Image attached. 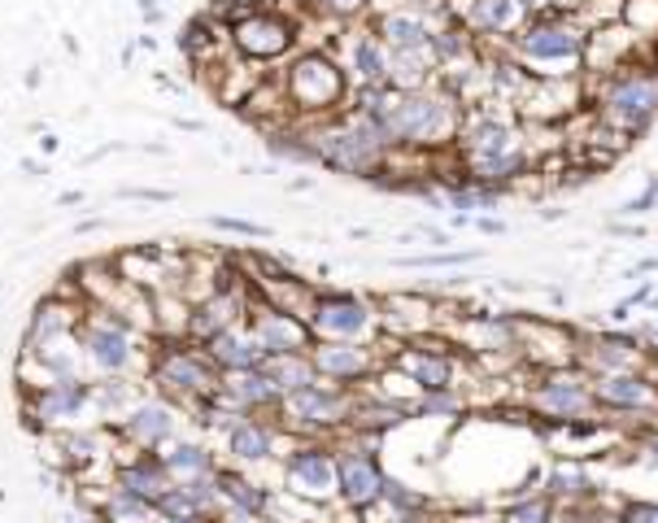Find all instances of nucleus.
Segmentation results:
<instances>
[{"label": "nucleus", "instance_id": "44", "mask_svg": "<svg viewBox=\"0 0 658 523\" xmlns=\"http://www.w3.org/2000/svg\"><path fill=\"white\" fill-rule=\"evenodd\" d=\"M650 271H658V253H655V258H641V262H637L628 275H650Z\"/></svg>", "mask_w": 658, "mask_h": 523}, {"label": "nucleus", "instance_id": "27", "mask_svg": "<svg viewBox=\"0 0 658 523\" xmlns=\"http://www.w3.org/2000/svg\"><path fill=\"white\" fill-rule=\"evenodd\" d=\"M161 462H166L175 484H192V480H206V475H219L222 471L215 449L206 441H179V437L161 449Z\"/></svg>", "mask_w": 658, "mask_h": 523}, {"label": "nucleus", "instance_id": "41", "mask_svg": "<svg viewBox=\"0 0 658 523\" xmlns=\"http://www.w3.org/2000/svg\"><path fill=\"white\" fill-rule=\"evenodd\" d=\"M637 449H641V462L658 471V432L655 428H641V432H637Z\"/></svg>", "mask_w": 658, "mask_h": 523}, {"label": "nucleus", "instance_id": "35", "mask_svg": "<svg viewBox=\"0 0 658 523\" xmlns=\"http://www.w3.org/2000/svg\"><path fill=\"white\" fill-rule=\"evenodd\" d=\"M370 4H375V0H305V9L318 13V18H327L332 27H349V22L366 18Z\"/></svg>", "mask_w": 658, "mask_h": 523}, {"label": "nucleus", "instance_id": "7", "mask_svg": "<svg viewBox=\"0 0 658 523\" xmlns=\"http://www.w3.org/2000/svg\"><path fill=\"white\" fill-rule=\"evenodd\" d=\"M523 410L532 419H545L550 428H567L597 415L593 401V375L585 367H558V372H532L523 393Z\"/></svg>", "mask_w": 658, "mask_h": 523}, {"label": "nucleus", "instance_id": "18", "mask_svg": "<svg viewBox=\"0 0 658 523\" xmlns=\"http://www.w3.org/2000/svg\"><path fill=\"white\" fill-rule=\"evenodd\" d=\"M445 305L428 293H388L379 297V336H393L401 345L440 336L445 332Z\"/></svg>", "mask_w": 658, "mask_h": 523}, {"label": "nucleus", "instance_id": "29", "mask_svg": "<svg viewBox=\"0 0 658 523\" xmlns=\"http://www.w3.org/2000/svg\"><path fill=\"white\" fill-rule=\"evenodd\" d=\"M467 410H471V401H467V393H462V388L419 393V397L410 401V419H424V423H445V428L462 423V419H467Z\"/></svg>", "mask_w": 658, "mask_h": 523}, {"label": "nucleus", "instance_id": "42", "mask_svg": "<svg viewBox=\"0 0 658 523\" xmlns=\"http://www.w3.org/2000/svg\"><path fill=\"white\" fill-rule=\"evenodd\" d=\"M471 227H476L480 236H506V231H511V227L502 223L498 215H476V219H471Z\"/></svg>", "mask_w": 658, "mask_h": 523}, {"label": "nucleus", "instance_id": "30", "mask_svg": "<svg viewBox=\"0 0 658 523\" xmlns=\"http://www.w3.org/2000/svg\"><path fill=\"white\" fill-rule=\"evenodd\" d=\"M101 520L105 523H157V506L140 498V493H132V489H123V484H109L105 489V502H101Z\"/></svg>", "mask_w": 658, "mask_h": 523}, {"label": "nucleus", "instance_id": "16", "mask_svg": "<svg viewBox=\"0 0 658 523\" xmlns=\"http://www.w3.org/2000/svg\"><path fill=\"white\" fill-rule=\"evenodd\" d=\"M314 372L323 384H341V388H366L379 367H388V358L375 349V341H318L310 349Z\"/></svg>", "mask_w": 658, "mask_h": 523}, {"label": "nucleus", "instance_id": "1", "mask_svg": "<svg viewBox=\"0 0 658 523\" xmlns=\"http://www.w3.org/2000/svg\"><path fill=\"white\" fill-rule=\"evenodd\" d=\"M588 35L593 27L581 13H541V18H528V27L506 44V53L532 79L585 75Z\"/></svg>", "mask_w": 658, "mask_h": 523}, {"label": "nucleus", "instance_id": "43", "mask_svg": "<svg viewBox=\"0 0 658 523\" xmlns=\"http://www.w3.org/2000/svg\"><path fill=\"white\" fill-rule=\"evenodd\" d=\"M610 236H619V240H641L646 236V227L641 223H624V219H615V223H606Z\"/></svg>", "mask_w": 658, "mask_h": 523}, {"label": "nucleus", "instance_id": "20", "mask_svg": "<svg viewBox=\"0 0 658 523\" xmlns=\"http://www.w3.org/2000/svg\"><path fill=\"white\" fill-rule=\"evenodd\" d=\"M114 432L123 446L140 449V453H161L179 437V406L166 397H145L114 423Z\"/></svg>", "mask_w": 658, "mask_h": 523}, {"label": "nucleus", "instance_id": "17", "mask_svg": "<svg viewBox=\"0 0 658 523\" xmlns=\"http://www.w3.org/2000/svg\"><path fill=\"white\" fill-rule=\"evenodd\" d=\"M655 354L641 341V332L606 327V332H585L581 345V367L588 375H619V372H650Z\"/></svg>", "mask_w": 658, "mask_h": 523}, {"label": "nucleus", "instance_id": "5", "mask_svg": "<svg viewBox=\"0 0 658 523\" xmlns=\"http://www.w3.org/2000/svg\"><path fill=\"white\" fill-rule=\"evenodd\" d=\"M354 406H358V388H341V384L318 379L305 393H289L275 419L296 441H336V437L349 432Z\"/></svg>", "mask_w": 658, "mask_h": 523}, {"label": "nucleus", "instance_id": "33", "mask_svg": "<svg viewBox=\"0 0 658 523\" xmlns=\"http://www.w3.org/2000/svg\"><path fill=\"white\" fill-rule=\"evenodd\" d=\"M476 258H480L476 249H432V253H406L393 266H401V271H458V266H471Z\"/></svg>", "mask_w": 658, "mask_h": 523}, {"label": "nucleus", "instance_id": "11", "mask_svg": "<svg viewBox=\"0 0 658 523\" xmlns=\"http://www.w3.org/2000/svg\"><path fill=\"white\" fill-rule=\"evenodd\" d=\"M284 462V493L310 506H336V441H293Z\"/></svg>", "mask_w": 658, "mask_h": 523}, {"label": "nucleus", "instance_id": "4", "mask_svg": "<svg viewBox=\"0 0 658 523\" xmlns=\"http://www.w3.org/2000/svg\"><path fill=\"white\" fill-rule=\"evenodd\" d=\"M284 92H289V105H293L296 123L336 118L354 101L349 71L332 53H323V49H305L293 66L284 71Z\"/></svg>", "mask_w": 658, "mask_h": 523}, {"label": "nucleus", "instance_id": "40", "mask_svg": "<svg viewBox=\"0 0 658 523\" xmlns=\"http://www.w3.org/2000/svg\"><path fill=\"white\" fill-rule=\"evenodd\" d=\"M123 201H148V206H166L175 201V192H161V188H118Z\"/></svg>", "mask_w": 658, "mask_h": 523}, {"label": "nucleus", "instance_id": "38", "mask_svg": "<svg viewBox=\"0 0 658 523\" xmlns=\"http://www.w3.org/2000/svg\"><path fill=\"white\" fill-rule=\"evenodd\" d=\"M619 520L624 523H658V502L628 498V502H619Z\"/></svg>", "mask_w": 658, "mask_h": 523}, {"label": "nucleus", "instance_id": "23", "mask_svg": "<svg viewBox=\"0 0 658 523\" xmlns=\"http://www.w3.org/2000/svg\"><path fill=\"white\" fill-rule=\"evenodd\" d=\"M87 406H92V384H83L79 375H53L49 384H35L31 419L40 428H58L74 415H83Z\"/></svg>", "mask_w": 658, "mask_h": 523}, {"label": "nucleus", "instance_id": "25", "mask_svg": "<svg viewBox=\"0 0 658 523\" xmlns=\"http://www.w3.org/2000/svg\"><path fill=\"white\" fill-rule=\"evenodd\" d=\"M541 493H545L554 506H588V502H597V480L588 475L585 462H576V458H554V462L541 471Z\"/></svg>", "mask_w": 658, "mask_h": 523}, {"label": "nucleus", "instance_id": "13", "mask_svg": "<svg viewBox=\"0 0 658 523\" xmlns=\"http://www.w3.org/2000/svg\"><path fill=\"white\" fill-rule=\"evenodd\" d=\"M401 372L415 379L419 393H440V388H462L467 379V354L445 336H424V341H410L401 345V354L393 358Z\"/></svg>", "mask_w": 658, "mask_h": 523}, {"label": "nucleus", "instance_id": "34", "mask_svg": "<svg viewBox=\"0 0 658 523\" xmlns=\"http://www.w3.org/2000/svg\"><path fill=\"white\" fill-rule=\"evenodd\" d=\"M502 523H558V506L545 493H528V498H511L502 506Z\"/></svg>", "mask_w": 658, "mask_h": 523}, {"label": "nucleus", "instance_id": "28", "mask_svg": "<svg viewBox=\"0 0 658 523\" xmlns=\"http://www.w3.org/2000/svg\"><path fill=\"white\" fill-rule=\"evenodd\" d=\"M219 484H222V502H227L231 511H249V515H267V520H271L275 493H271L267 484L249 480V475H244V471H236V467H222Z\"/></svg>", "mask_w": 658, "mask_h": 523}, {"label": "nucleus", "instance_id": "26", "mask_svg": "<svg viewBox=\"0 0 658 523\" xmlns=\"http://www.w3.org/2000/svg\"><path fill=\"white\" fill-rule=\"evenodd\" d=\"M206 354H210V363L219 367V375H240V372H258L262 363H267V354H262V345H258V336L249 332V323H236V327H227L219 332L210 345H201Z\"/></svg>", "mask_w": 658, "mask_h": 523}, {"label": "nucleus", "instance_id": "2", "mask_svg": "<svg viewBox=\"0 0 658 523\" xmlns=\"http://www.w3.org/2000/svg\"><path fill=\"white\" fill-rule=\"evenodd\" d=\"M462 123H467V105L437 79L428 87L401 92V101H397V109L388 118V132H393V145L397 149L440 153L458 145Z\"/></svg>", "mask_w": 658, "mask_h": 523}, {"label": "nucleus", "instance_id": "37", "mask_svg": "<svg viewBox=\"0 0 658 523\" xmlns=\"http://www.w3.org/2000/svg\"><path fill=\"white\" fill-rule=\"evenodd\" d=\"M655 206H658V175L655 179H646V188H641L633 201H624V206H619V219H646Z\"/></svg>", "mask_w": 658, "mask_h": 523}, {"label": "nucleus", "instance_id": "31", "mask_svg": "<svg viewBox=\"0 0 658 523\" xmlns=\"http://www.w3.org/2000/svg\"><path fill=\"white\" fill-rule=\"evenodd\" d=\"M262 372L280 384V393H305L318 384V372H314V358L310 354H280V358H267Z\"/></svg>", "mask_w": 658, "mask_h": 523}, {"label": "nucleus", "instance_id": "8", "mask_svg": "<svg viewBox=\"0 0 658 523\" xmlns=\"http://www.w3.org/2000/svg\"><path fill=\"white\" fill-rule=\"evenodd\" d=\"M384 458H379V441L363 437V432H345L336 441V506H345L354 520L379 506L384 493Z\"/></svg>", "mask_w": 658, "mask_h": 523}, {"label": "nucleus", "instance_id": "6", "mask_svg": "<svg viewBox=\"0 0 658 523\" xmlns=\"http://www.w3.org/2000/svg\"><path fill=\"white\" fill-rule=\"evenodd\" d=\"M148 379H153V388L166 401L192 406V410L201 401H210L222 384V375L210 363V354L201 345H192V341H166V349H157V358H153V375Z\"/></svg>", "mask_w": 658, "mask_h": 523}, {"label": "nucleus", "instance_id": "12", "mask_svg": "<svg viewBox=\"0 0 658 523\" xmlns=\"http://www.w3.org/2000/svg\"><path fill=\"white\" fill-rule=\"evenodd\" d=\"M581 345H585V332H576L563 318L523 314V323H519V354H523V367L528 372L581 367Z\"/></svg>", "mask_w": 658, "mask_h": 523}, {"label": "nucleus", "instance_id": "32", "mask_svg": "<svg viewBox=\"0 0 658 523\" xmlns=\"http://www.w3.org/2000/svg\"><path fill=\"white\" fill-rule=\"evenodd\" d=\"M267 153H271L275 161H293V166H318L314 145H310V136H305V127H301V123H289V127H275V132H267Z\"/></svg>", "mask_w": 658, "mask_h": 523}, {"label": "nucleus", "instance_id": "14", "mask_svg": "<svg viewBox=\"0 0 658 523\" xmlns=\"http://www.w3.org/2000/svg\"><path fill=\"white\" fill-rule=\"evenodd\" d=\"M593 401L602 419H633L637 432L650 428L658 410V384L650 372L593 375Z\"/></svg>", "mask_w": 658, "mask_h": 523}, {"label": "nucleus", "instance_id": "24", "mask_svg": "<svg viewBox=\"0 0 658 523\" xmlns=\"http://www.w3.org/2000/svg\"><path fill=\"white\" fill-rule=\"evenodd\" d=\"M341 66L349 71L354 92L358 87H379V83H388V75H393V53H388V44L370 27H363V31H349L345 35V62Z\"/></svg>", "mask_w": 658, "mask_h": 523}, {"label": "nucleus", "instance_id": "36", "mask_svg": "<svg viewBox=\"0 0 658 523\" xmlns=\"http://www.w3.org/2000/svg\"><path fill=\"white\" fill-rule=\"evenodd\" d=\"M210 227H215V231H227V236H244V240H267V236H271V227L236 219V215H210Z\"/></svg>", "mask_w": 658, "mask_h": 523}, {"label": "nucleus", "instance_id": "39", "mask_svg": "<svg viewBox=\"0 0 658 523\" xmlns=\"http://www.w3.org/2000/svg\"><path fill=\"white\" fill-rule=\"evenodd\" d=\"M532 18H541V13H576L581 9V0H519Z\"/></svg>", "mask_w": 658, "mask_h": 523}, {"label": "nucleus", "instance_id": "46", "mask_svg": "<svg viewBox=\"0 0 658 523\" xmlns=\"http://www.w3.org/2000/svg\"><path fill=\"white\" fill-rule=\"evenodd\" d=\"M157 523H210V520H201V515H188V520H157Z\"/></svg>", "mask_w": 658, "mask_h": 523}, {"label": "nucleus", "instance_id": "45", "mask_svg": "<svg viewBox=\"0 0 658 523\" xmlns=\"http://www.w3.org/2000/svg\"><path fill=\"white\" fill-rule=\"evenodd\" d=\"M445 523H498V520H489L484 511H476V515H467V520H445Z\"/></svg>", "mask_w": 658, "mask_h": 523}, {"label": "nucleus", "instance_id": "22", "mask_svg": "<svg viewBox=\"0 0 658 523\" xmlns=\"http://www.w3.org/2000/svg\"><path fill=\"white\" fill-rule=\"evenodd\" d=\"M249 332L258 336L262 354L267 358H280V354H310L314 349V332L301 314H284V310H271L267 301L253 297V310H249Z\"/></svg>", "mask_w": 658, "mask_h": 523}, {"label": "nucleus", "instance_id": "19", "mask_svg": "<svg viewBox=\"0 0 658 523\" xmlns=\"http://www.w3.org/2000/svg\"><path fill=\"white\" fill-rule=\"evenodd\" d=\"M222 441H227V458H231V467H258V462L284 458L296 437H289V432H284V423H280V419H271V415H244V419L227 423Z\"/></svg>", "mask_w": 658, "mask_h": 523}, {"label": "nucleus", "instance_id": "9", "mask_svg": "<svg viewBox=\"0 0 658 523\" xmlns=\"http://www.w3.org/2000/svg\"><path fill=\"white\" fill-rule=\"evenodd\" d=\"M314 345L318 341H379V301L345 289H318L305 314Z\"/></svg>", "mask_w": 658, "mask_h": 523}, {"label": "nucleus", "instance_id": "47", "mask_svg": "<svg viewBox=\"0 0 658 523\" xmlns=\"http://www.w3.org/2000/svg\"><path fill=\"white\" fill-rule=\"evenodd\" d=\"M136 4H140L145 13H157V0H136Z\"/></svg>", "mask_w": 658, "mask_h": 523}, {"label": "nucleus", "instance_id": "3", "mask_svg": "<svg viewBox=\"0 0 658 523\" xmlns=\"http://www.w3.org/2000/svg\"><path fill=\"white\" fill-rule=\"evenodd\" d=\"M593 114L633 145L658 123V62H628L624 71L585 79Z\"/></svg>", "mask_w": 658, "mask_h": 523}, {"label": "nucleus", "instance_id": "10", "mask_svg": "<svg viewBox=\"0 0 658 523\" xmlns=\"http://www.w3.org/2000/svg\"><path fill=\"white\" fill-rule=\"evenodd\" d=\"M79 349L87 358L92 372H101L105 379L114 375H127L140 363V336L127 318L109 314V310H96L79 323Z\"/></svg>", "mask_w": 658, "mask_h": 523}, {"label": "nucleus", "instance_id": "15", "mask_svg": "<svg viewBox=\"0 0 658 523\" xmlns=\"http://www.w3.org/2000/svg\"><path fill=\"white\" fill-rule=\"evenodd\" d=\"M296 44V27L289 13L280 9H249L236 27H231V49L249 62H280L289 57Z\"/></svg>", "mask_w": 658, "mask_h": 523}, {"label": "nucleus", "instance_id": "21", "mask_svg": "<svg viewBox=\"0 0 658 523\" xmlns=\"http://www.w3.org/2000/svg\"><path fill=\"white\" fill-rule=\"evenodd\" d=\"M453 18L489 49H506L528 27V9L519 0H453Z\"/></svg>", "mask_w": 658, "mask_h": 523}]
</instances>
